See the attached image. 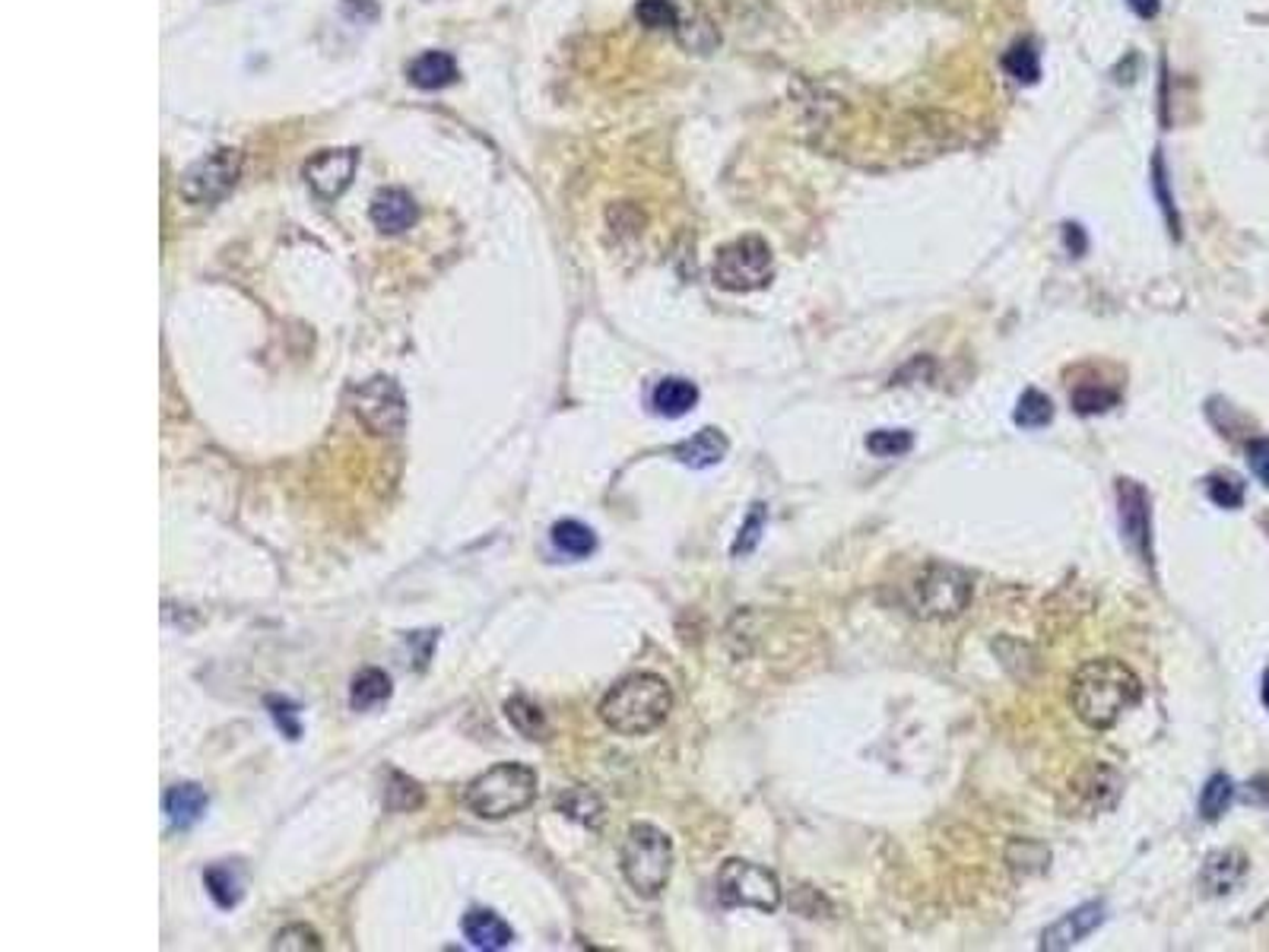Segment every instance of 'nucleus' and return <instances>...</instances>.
I'll return each mask as SVG.
<instances>
[{
    "label": "nucleus",
    "mask_w": 1269,
    "mask_h": 952,
    "mask_svg": "<svg viewBox=\"0 0 1269 952\" xmlns=\"http://www.w3.org/2000/svg\"><path fill=\"white\" fill-rule=\"evenodd\" d=\"M162 810H166L169 823L175 825V828H191L206 813V794H203L201 784H191V781L188 784H175V788L166 791Z\"/></svg>",
    "instance_id": "a211bd4d"
},
{
    "label": "nucleus",
    "mask_w": 1269,
    "mask_h": 952,
    "mask_svg": "<svg viewBox=\"0 0 1269 952\" xmlns=\"http://www.w3.org/2000/svg\"><path fill=\"white\" fill-rule=\"evenodd\" d=\"M1231 800H1235V784H1231V778L1222 772L1213 774V778L1206 781L1203 794H1199V816H1203L1206 823H1216V820H1222V816L1228 813Z\"/></svg>",
    "instance_id": "b1692460"
},
{
    "label": "nucleus",
    "mask_w": 1269,
    "mask_h": 952,
    "mask_svg": "<svg viewBox=\"0 0 1269 952\" xmlns=\"http://www.w3.org/2000/svg\"><path fill=\"white\" fill-rule=\"evenodd\" d=\"M727 451H731V441H727V436H724L721 429H714V426L699 429L692 438H685L680 445H673V458L680 463H685V467H692V470H705V467L721 463L727 458Z\"/></svg>",
    "instance_id": "f3484780"
},
{
    "label": "nucleus",
    "mask_w": 1269,
    "mask_h": 952,
    "mask_svg": "<svg viewBox=\"0 0 1269 952\" xmlns=\"http://www.w3.org/2000/svg\"><path fill=\"white\" fill-rule=\"evenodd\" d=\"M1003 67H1006V74L1013 79H1019V83H1038L1041 77V61H1038V52L1025 42V45H1015V49H1010L1006 52V57H1003Z\"/></svg>",
    "instance_id": "c756f323"
},
{
    "label": "nucleus",
    "mask_w": 1269,
    "mask_h": 952,
    "mask_svg": "<svg viewBox=\"0 0 1269 952\" xmlns=\"http://www.w3.org/2000/svg\"><path fill=\"white\" fill-rule=\"evenodd\" d=\"M1142 698V680L1117 657L1089 661L1069 683V705L1091 730H1111Z\"/></svg>",
    "instance_id": "f257e3e1"
},
{
    "label": "nucleus",
    "mask_w": 1269,
    "mask_h": 952,
    "mask_svg": "<svg viewBox=\"0 0 1269 952\" xmlns=\"http://www.w3.org/2000/svg\"><path fill=\"white\" fill-rule=\"evenodd\" d=\"M1069 794L1083 803V810L1101 813V810H1111L1120 798V778L1108 766H1089L1073 778Z\"/></svg>",
    "instance_id": "ddd939ff"
},
{
    "label": "nucleus",
    "mask_w": 1269,
    "mask_h": 952,
    "mask_svg": "<svg viewBox=\"0 0 1269 952\" xmlns=\"http://www.w3.org/2000/svg\"><path fill=\"white\" fill-rule=\"evenodd\" d=\"M203 883H206V892H210V899L216 901L220 908H235L238 901H242V879H238V874L232 870V867H210L206 874H203Z\"/></svg>",
    "instance_id": "bb28decb"
},
{
    "label": "nucleus",
    "mask_w": 1269,
    "mask_h": 952,
    "mask_svg": "<svg viewBox=\"0 0 1269 952\" xmlns=\"http://www.w3.org/2000/svg\"><path fill=\"white\" fill-rule=\"evenodd\" d=\"M695 404H699V387L685 378H663L651 391V407L658 416H667V419H680L685 413L695 410Z\"/></svg>",
    "instance_id": "6ab92c4d"
},
{
    "label": "nucleus",
    "mask_w": 1269,
    "mask_h": 952,
    "mask_svg": "<svg viewBox=\"0 0 1269 952\" xmlns=\"http://www.w3.org/2000/svg\"><path fill=\"white\" fill-rule=\"evenodd\" d=\"M619 867L638 896L658 899L673 874V842L651 823H634L619 851Z\"/></svg>",
    "instance_id": "7ed1b4c3"
},
{
    "label": "nucleus",
    "mask_w": 1269,
    "mask_h": 952,
    "mask_svg": "<svg viewBox=\"0 0 1269 952\" xmlns=\"http://www.w3.org/2000/svg\"><path fill=\"white\" fill-rule=\"evenodd\" d=\"M353 413L372 436H401L406 426V397L387 375H375L353 391Z\"/></svg>",
    "instance_id": "6e6552de"
},
{
    "label": "nucleus",
    "mask_w": 1269,
    "mask_h": 952,
    "mask_svg": "<svg viewBox=\"0 0 1269 952\" xmlns=\"http://www.w3.org/2000/svg\"><path fill=\"white\" fill-rule=\"evenodd\" d=\"M1247 463L1254 470V477L1269 490V438H1254L1247 445Z\"/></svg>",
    "instance_id": "e433bc0d"
},
{
    "label": "nucleus",
    "mask_w": 1269,
    "mask_h": 952,
    "mask_svg": "<svg viewBox=\"0 0 1269 952\" xmlns=\"http://www.w3.org/2000/svg\"><path fill=\"white\" fill-rule=\"evenodd\" d=\"M866 448L876 458H902L914 448V436L908 429H876L866 436Z\"/></svg>",
    "instance_id": "c85d7f7f"
},
{
    "label": "nucleus",
    "mask_w": 1269,
    "mask_h": 952,
    "mask_svg": "<svg viewBox=\"0 0 1269 952\" xmlns=\"http://www.w3.org/2000/svg\"><path fill=\"white\" fill-rule=\"evenodd\" d=\"M359 153L355 150H324L311 156L305 165V181L321 201H337L355 175Z\"/></svg>",
    "instance_id": "9d476101"
},
{
    "label": "nucleus",
    "mask_w": 1269,
    "mask_h": 952,
    "mask_svg": "<svg viewBox=\"0 0 1269 952\" xmlns=\"http://www.w3.org/2000/svg\"><path fill=\"white\" fill-rule=\"evenodd\" d=\"M556 806L565 813V816H572V820H578V823L584 825H600V820H604V803H600V798H597L594 791H587V788H572V791H565V794L558 798Z\"/></svg>",
    "instance_id": "a878e982"
},
{
    "label": "nucleus",
    "mask_w": 1269,
    "mask_h": 952,
    "mask_svg": "<svg viewBox=\"0 0 1269 952\" xmlns=\"http://www.w3.org/2000/svg\"><path fill=\"white\" fill-rule=\"evenodd\" d=\"M1117 505H1120V527L1127 543L1142 556V563H1152V521H1149V495L1137 480L1117 483Z\"/></svg>",
    "instance_id": "9b49d317"
},
{
    "label": "nucleus",
    "mask_w": 1269,
    "mask_h": 952,
    "mask_svg": "<svg viewBox=\"0 0 1269 952\" xmlns=\"http://www.w3.org/2000/svg\"><path fill=\"white\" fill-rule=\"evenodd\" d=\"M536 800V772L521 762H502L467 784L463 803L480 820H508Z\"/></svg>",
    "instance_id": "20e7f679"
},
{
    "label": "nucleus",
    "mask_w": 1269,
    "mask_h": 952,
    "mask_svg": "<svg viewBox=\"0 0 1269 952\" xmlns=\"http://www.w3.org/2000/svg\"><path fill=\"white\" fill-rule=\"evenodd\" d=\"M1051 419H1054V404H1051V397L1041 394L1038 387H1028V391L1019 397V404H1015L1013 413L1015 426H1022V429H1044Z\"/></svg>",
    "instance_id": "393cba45"
},
{
    "label": "nucleus",
    "mask_w": 1269,
    "mask_h": 952,
    "mask_svg": "<svg viewBox=\"0 0 1269 952\" xmlns=\"http://www.w3.org/2000/svg\"><path fill=\"white\" fill-rule=\"evenodd\" d=\"M423 800H426V794H423V788H419L413 778H406V774L401 772H391L387 788H384V803H387V810H394V813H413V810L423 806Z\"/></svg>",
    "instance_id": "cd10ccee"
},
{
    "label": "nucleus",
    "mask_w": 1269,
    "mask_h": 952,
    "mask_svg": "<svg viewBox=\"0 0 1269 952\" xmlns=\"http://www.w3.org/2000/svg\"><path fill=\"white\" fill-rule=\"evenodd\" d=\"M1247 874V857L1238 848L1213 851L1199 870V883L1209 896H1228Z\"/></svg>",
    "instance_id": "dca6fc26"
},
{
    "label": "nucleus",
    "mask_w": 1269,
    "mask_h": 952,
    "mask_svg": "<svg viewBox=\"0 0 1269 952\" xmlns=\"http://www.w3.org/2000/svg\"><path fill=\"white\" fill-rule=\"evenodd\" d=\"M369 216H372L375 229L384 232V235H401V232L416 226V220H419V206H416V201H413L406 191H401V188H384V191L375 194Z\"/></svg>",
    "instance_id": "4468645a"
},
{
    "label": "nucleus",
    "mask_w": 1269,
    "mask_h": 952,
    "mask_svg": "<svg viewBox=\"0 0 1269 952\" xmlns=\"http://www.w3.org/2000/svg\"><path fill=\"white\" fill-rule=\"evenodd\" d=\"M971 600V578L962 568L927 566L911 585V610L920 619H956Z\"/></svg>",
    "instance_id": "0eeeda50"
},
{
    "label": "nucleus",
    "mask_w": 1269,
    "mask_h": 952,
    "mask_svg": "<svg viewBox=\"0 0 1269 952\" xmlns=\"http://www.w3.org/2000/svg\"><path fill=\"white\" fill-rule=\"evenodd\" d=\"M460 930H463V940H467L473 950L495 952L505 950V946L514 943V930H511L495 911H489V908H473V911H467L463 921H460Z\"/></svg>",
    "instance_id": "2eb2a0df"
},
{
    "label": "nucleus",
    "mask_w": 1269,
    "mask_h": 952,
    "mask_svg": "<svg viewBox=\"0 0 1269 952\" xmlns=\"http://www.w3.org/2000/svg\"><path fill=\"white\" fill-rule=\"evenodd\" d=\"M1066 245H1069L1076 255H1083V252H1086V235H1083V229H1079V226H1066Z\"/></svg>",
    "instance_id": "ea45409f"
},
{
    "label": "nucleus",
    "mask_w": 1269,
    "mask_h": 952,
    "mask_svg": "<svg viewBox=\"0 0 1269 952\" xmlns=\"http://www.w3.org/2000/svg\"><path fill=\"white\" fill-rule=\"evenodd\" d=\"M1127 3L1133 7V13L1142 17V20H1152L1159 13V7H1162V0H1127Z\"/></svg>",
    "instance_id": "58836bf2"
},
{
    "label": "nucleus",
    "mask_w": 1269,
    "mask_h": 952,
    "mask_svg": "<svg viewBox=\"0 0 1269 952\" xmlns=\"http://www.w3.org/2000/svg\"><path fill=\"white\" fill-rule=\"evenodd\" d=\"M717 899L724 908H756L771 914L781 908V883L759 864L731 857L717 870Z\"/></svg>",
    "instance_id": "423d86ee"
},
{
    "label": "nucleus",
    "mask_w": 1269,
    "mask_h": 952,
    "mask_svg": "<svg viewBox=\"0 0 1269 952\" xmlns=\"http://www.w3.org/2000/svg\"><path fill=\"white\" fill-rule=\"evenodd\" d=\"M550 541H553V546H556L562 556H568V559H587V556H594V549H597V534H594L587 524L575 521V517H565V521L553 524Z\"/></svg>",
    "instance_id": "412c9836"
},
{
    "label": "nucleus",
    "mask_w": 1269,
    "mask_h": 952,
    "mask_svg": "<svg viewBox=\"0 0 1269 952\" xmlns=\"http://www.w3.org/2000/svg\"><path fill=\"white\" fill-rule=\"evenodd\" d=\"M1206 495L1209 502H1216L1218 509H1241L1244 505V483L1231 473H1213L1206 480Z\"/></svg>",
    "instance_id": "7c9ffc66"
},
{
    "label": "nucleus",
    "mask_w": 1269,
    "mask_h": 952,
    "mask_svg": "<svg viewBox=\"0 0 1269 952\" xmlns=\"http://www.w3.org/2000/svg\"><path fill=\"white\" fill-rule=\"evenodd\" d=\"M765 517H768L765 505H761V502H756V505L749 509L746 521H743V527H739V534H736L734 546H731V553H734V556H749V553L759 546L761 531H765Z\"/></svg>",
    "instance_id": "473e14b6"
},
{
    "label": "nucleus",
    "mask_w": 1269,
    "mask_h": 952,
    "mask_svg": "<svg viewBox=\"0 0 1269 952\" xmlns=\"http://www.w3.org/2000/svg\"><path fill=\"white\" fill-rule=\"evenodd\" d=\"M634 17L644 29H673L676 26V7L670 0H638Z\"/></svg>",
    "instance_id": "72a5a7b5"
},
{
    "label": "nucleus",
    "mask_w": 1269,
    "mask_h": 952,
    "mask_svg": "<svg viewBox=\"0 0 1269 952\" xmlns=\"http://www.w3.org/2000/svg\"><path fill=\"white\" fill-rule=\"evenodd\" d=\"M1117 400H1120V394L1111 391V387L1083 385L1073 391V407L1083 413V416H1095V413L1111 410V407H1117Z\"/></svg>",
    "instance_id": "2f4dec72"
},
{
    "label": "nucleus",
    "mask_w": 1269,
    "mask_h": 952,
    "mask_svg": "<svg viewBox=\"0 0 1269 952\" xmlns=\"http://www.w3.org/2000/svg\"><path fill=\"white\" fill-rule=\"evenodd\" d=\"M391 693H394V683H391V676L384 673V670L378 667H365L362 673H355L353 676V686H350V705H353L355 712H369V708H375V705H381V702H387L391 698Z\"/></svg>",
    "instance_id": "4be33fe9"
},
{
    "label": "nucleus",
    "mask_w": 1269,
    "mask_h": 952,
    "mask_svg": "<svg viewBox=\"0 0 1269 952\" xmlns=\"http://www.w3.org/2000/svg\"><path fill=\"white\" fill-rule=\"evenodd\" d=\"M1260 698H1263V705H1267L1269 712V670L1263 673V686H1260Z\"/></svg>",
    "instance_id": "a19ab883"
},
{
    "label": "nucleus",
    "mask_w": 1269,
    "mask_h": 952,
    "mask_svg": "<svg viewBox=\"0 0 1269 952\" xmlns=\"http://www.w3.org/2000/svg\"><path fill=\"white\" fill-rule=\"evenodd\" d=\"M270 946H274V950H311V952H318L321 946H324V943H321V937H318L311 927L289 924V927H282V930H279Z\"/></svg>",
    "instance_id": "f704fd0d"
},
{
    "label": "nucleus",
    "mask_w": 1269,
    "mask_h": 952,
    "mask_svg": "<svg viewBox=\"0 0 1269 952\" xmlns=\"http://www.w3.org/2000/svg\"><path fill=\"white\" fill-rule=\"evenodd\" d=\"M505 715L521 737H527V740H543L546 737V718H543L540 705H533L531 698L514 695L511 702H505Z\"/></svg>",
    "instance_id": "5701e85b"
},
{
    "label": "nucleus",
    "mask_w": 1269,
    "mask_h": 952,
    "mask_svg": "<svg viewBox=\"0 0 1269 952\" xmlns=\"http://www.w3.org/2000/svg\"><path fill=\"white\" fill-rule=\"evenodd\" d=\"M409 79L419 89H445L457 79V64L451 54L426 52L409 64Z\"/></svg>",
    "instance_id": "aec40b11"
},
{
    "label": "nucleus",
    "mask_w": 1269,
    "mask_h": 952,
    "mask_svg": "<svg viewBox=\"0 0 1269 952\" xmlns=\"http://www.w3.org/2000/svg\"><path fill=\"white\" fill-rule=\"evenodd\" d=\"M267 708H270V718H274V724H277L279 730H282L289 740H299V737H302L299 708H296L289 698H282V695H270V698H267Z\"/></svg>",
    "instance_id": "c9c22d12"
},
{
    "label": "nucleus",
    "mask_w": 1269,
    "mask_h": 952,
    "mask_svg": "<svg viewBox=\"0 0 1269 952\" xmlns=\"http://www.w3.org/2000/svg\"><path fill=\"white\" fill-rule=\"evenodd\" d=\"M242 175V153L232 147H220L210 156L198 159L184 175H181V197L194 206H213L226 197Z\"/></svg>",
    "instance_id": "1a4fd4ad"
},
{
    "label": "nucleus",
    "mask_w": 1269,
    "mask_h": 952,
    "mask_svg": "<svg viewBox=\"0 0 1269 952\" xmlns=\"http://www.w3.org/2000/svg\"><path fill=\"white\" fill-rule=\"evenodd\" d=\"M711 277L727 292L765 289L775 277V258H771L768 242H761L759 235H746V238H736L731 245L717 248Z\"/></svg>",
    "instance_id": "39448f33"
},
{
    "label": "nucleus",
    "mask_w": 1269,
    "mask_h": 952,
    "mask_svg": "<svg viewBox=\"0 0 1269 952\" xmlns=\"http://www.w3.org/2000/svg\"><path fill=\"white\" fill-rule=\"evenodd\" d=\"M1155 188H1159V197H1162V206H1165L1167 223H1171V232H1177V216L1171 213V197H1167V191H1165V169H1162V159H1155Z\"/></svg>",
    "instance_id": "4c0bfd02"
},
{
    "label": "nucleus",
    "mask_w": 1269,
    "mask_h": 952,
    "mask_svg": "<svg viewBox=\"0 0 1269 952\" xmlns=\"http://www.w3.org/2000/svg\"><path fill=\"white\" fill-rule=\"evenodd\" d=\"M1101 921H1105V905L1089 901V905H1083V908L1069 911V914H1064L1060 921H1054V924L1047 927V930H1044V937H1041V950H1051V952L1069 950V946L1083 943L1091 930H1098V927H1101Z\"/></svg>",
    "instance_id": "f8f14e48"
},
{
    "label": "nucleus",
    "mask_w": 1269,
    "mask_h": 952,
    "mask_svg": "<svg viewBox=\"0 0 1269 952\" xmlns=\"http://www.w3.org/2000/svg\"><path fill=\"white\" fill-rule=\"evenodd\" d=\"M600 721L619 737H648L673 712V693L658 673H632L619 680L600 702Z\"/></svg>",
    "instance_id": "f03ea898"
}]
</instances>
